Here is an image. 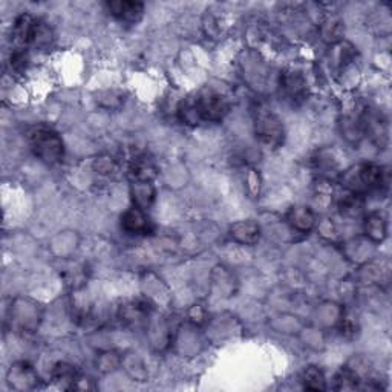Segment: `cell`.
Segmentation results:
<instances>
[{
  "instance_id": "9",
  "label": "cell",
  "mask_w": 392,
  "mask_h": 392,
  "mask_svg": "<svg viewBox=\"0 0 392 392\" xmlns=\"http://www.w3.org/2000/svg\"><path fill=\"white\" fill-rule=\"evenodd\" d=\"M106 6L114 17L126 21H138L144 12V5L141 2H129V0L107 2Z\"/></svg>"
},
{
  "instance_id": "12",
  "label": "cell",
  "mask_w": 392,
  "mask_h": 392,
  "mask_svg": "<svg viewBox=\"0 0 392 392\" xmlns=\"http://www.w3.org/2000/svg\"><path fill=\"white\" fill-rule=\"evenodd\" d=\"M363 230H365L368 239L379 244L383 242L388 236V222L382 213L373 212L366 216L365 222H363Z\"/></svg>"
},
{
  "instance_id": "3",
  "label": "cell",
  "mask_w": 392,
  "mask_h": 392,
  "mask_svg": "<svg viewBox=\"0 0 392 392\" xmlns=\"http://www.w3.org/2000/svg\"><path fill=\"white\" fill-rule=\"evenodd\" d=\"M33 154L45 164H59L64 158V143L54 129L37 126L28 134Z\"/></svg>"
},
{
  "instance_id": "20",
  "label": "cell",
  "mask_w": 392,
  "mask_h": 392,
  "mask_svg": "<svg viewBox=\"0 0 392 392\" xmlns=\"http://www.w3.org/2000/svg\"><path fill=\"white\" fill-rule=\"evenodd\" d=\"M28 53L25 49L16 48L12 51V54L10 57V68L14 74H21L28 66Z\"/></svg>"
},
{
  "instance_id": "18",
  "label": "cell",
  "mask_w": 392,
  "mask_h": 392,
  "mask_svg": "<svg viewBox=\"0 0 392 392\" xmlns=\"http://www.w3.org/2000/svg\"><path fill=\"white\" fill-rule=\"evenodd\" d=\"M301 382L307 391H325L326 380L321 369L316 366H308L303 369L301 375Z\"/></svg>"
},
{
  "instance_id": "6",
  "label": "cell",
  "mask_w": 392,
  "mask_h": 392,
  "mask_svg": "<svg viewBox=\"0 0 392 392\" xmlns=\"http://www.w3.org/2000/svg\"><path fill=\"white\" fill-rule=\"evenodd\" d=\"M10 386L19 391L34 389L39 384V375L34 368L26 362H19L12 365L8 373Z\"/></svg>"
},
{
  "instance_id": "4",
  "label": "cell",
  "mask_w": 392,
  "mask_h": 392,
  "mask_svg": "<svg viewBox=\"0 0 392 392\" xmlns=\"http://www.w3.org/2000/svg\"><path fill=\"white\" fill-rule=\"evenodd\" d=\"M342 183L350 188V192L365 195L366 192L380 190L388 183L386 172L379 164H360L353 170L345 172Z\"/></svg>"
},
{
  "instance_id": "1",
  "label": "cell",
  "mask_w": 392,
  "mask_h": 392,
  "mask_svg": "<svg viewBox=\"0 0 392 392\" xmlns=\"http://www.w3.org/2000/svg\"><path fill=\"white\" fill-rule=\"evenodd\" d=\"M230 112V101L222 92L215 89H202L192 103H183L179 115L186 123H217L226 118Z\"/></svg>"
},
{
  "instance_id": "21",
  "label": "cell",
  "mask_w": 392,
  "mask_h": 392,
  "mask_svg": "<svg viewBox=\"0 0 392 392\" xmlns=\"http://www.w3.org/2000/svg\"><path fill=\"white\" fill-rule=\"evenodd\" d=\"M245 183H247V190H249V193L251 195V198H256L260 188V178L259 173L255 169H250L249 173H247Z\"/></svg>"
},
{
  "instance_id": "13",
  "label": "cell",
  "mask_w": 392,
  "mask_h": 392,
  "mask_svg": "<svg viewBox=\"0 0 392 392\" xmlns=\"http://www.w3.org/2000/svg\"><path fill=\"white\" fill-rule=\"evenodd\" d=\"M152 311V307L144 301H134L126 305H123L120 316L121 321L130 325H140L143 321H146Z\"/></svg>"
},
{
  "instance_id": "7",
  "label": "cell",
  "mask_w": 392,
  "mask_h": 392,
  "mask_svg": "<svg viewBox=\"0 0 392 392\" xmlns=\"http://www.w3.org/2000/svg\"><path fill=\"white\" fill-rule=\"evenodd\" d=\"M121 227L123 230L127 231V233L148 235L152 230V224L148 215L144 213V210L134 206L121 216Z\"/></svg>"
},
{
  "instance_id": "5",
  "label": "cell",
  "mask_w": 392,
  "mask_h": 392,
  "mask_svg": "<svg viewBox=\"0 0 392 392\" xmlns=\"http://www.w3.org/2000/svg\"><path fill=\"white\" fill-rule=\"evenodd\" d=\"M255 134L258 140L268 148H278L284 141L282 121L264 106L255 109Z\"/></svg>"
},
{
  "instance_id": "19",
  "label": "cell",
  "mask_w": 392,
  "mask_h": 392,
  "mask_svg": "<svg viewBox=\"0 0 392 392\" xmlns=\"http://www.w3.org/2000/svg\"><path fill=\"white\" fill-rule=\"evenodd\" d=\"M120 357H118V354L117 353H105V354H101L98 360H97V366L101 373H112L117 369V366L120 365Z\"/></svg>"
},
{
  "instance_id": "11",
  "label": "cell",
  "mask_w": 392,
  "mask_h": 392,
  "mask_svg": "<svg viewBox=\"0 0 392 392\" xmlns=\"http://www.w3.org/2000/svg\"><path fill=\"white\" fill-rule=\"evenodd\" d=\"M287 220L294 230L301 231V233H307L316 224V215L313 210L307 206H296L289 208L287 215Z\"/></svg>"
},
{
  "instance_id": "16",
  "label": "cell",
  "mask_w": 392,
  "mask_h": 392,
  "mask_svg": "<svg viewBox=\"0 0 392 392\" xmlns=\"http://www.w3.org/2000/svg\"><path fill=\"white\" fill-rule=\"evenodd\" d=\"M78 379V374L74 369V366L68 365V363H57L53 369V380L59 383L64 389H74L75 382Z\"/></svg>"
},
{
  "instance_id": "8",
  "label": "cell",
  "mask_w": 392,
  "mask_h": 392,
  "mask_svg": "<svg viewBox=\"0 0 392 392\" xmlns=\"http://www.w3.org/2000/svg\"><path fill=\"white\" fill-rule=\"evenodd\" d=\"M230 236L239 244L255 245L260 239V227L256 221H239L230 227Z\"/></svg>"
},
{
  "instance_id": "22",
  "label": "cell",
  "mask_w": 392,
  "mask_h": 392,
  "mask_svg": "<svg viewBox=\"0 0 392 392\" xmlns=\"http://www.w3.org/2000/svg\"><path fill=\"white\" fill-rule=\"evenodd\" d=\"M188 317H190V321L193 323L201 325L206 321V310L202 308L201 305H195V307H192L190 311H188Z\"/></svg>"
},
{
  "instance_id": "2",
  "label": "cell",
  "mask_w": 392,
  "mask_h": 392,
  "mask_svg": "<svg viewBox=\"0 0 392 392\" xmlns=\"http://www.w3.org/2000/svg\"><path fill=\"white\" fill-rule=\"evenodd\" d=\"M11 40L19 49H26L28 46L43 48L53 40V31L40 19H35L31 14H21L14 21Z\"/></svg>"
},
{
  "instance_id": "15",
  "label": "cell",
  "mask_w": 392,
  "mask_h": 392,
  "mask_svg": "<svg viewBox=\"0 0 392 392\" xmlns=\"http://www.w3.org/2000/svg\"><path fill=\"white\" fill-rule=\"evenodd\" d=\"M363 208H365V195L362 193L350 192L339 202L340 213L348 217H355L362 215Z\"/></svg>"
},
{
  "instance_id": "14",
  "label": "cell",
  "mask_w": 392,
  "mask_h": 392,
  "mask_svg": "<svg viewBox=\"0 0 392 392\" xmlns=\"http://www.w3.org/2000/svg\"><path fill=\"white\" fill-rule=\"evenodd\" d=\"M132 199L135 207L146 210L149 208L155 201V187L152 181H132Z\"/></svg>"
},
{
  "instance_id": "10",
  "label": "cell",
  "mask_w": 392,
  "mask_h": 392,
  "mask_svg": "<svg viewBox=\"0 0 392 392\" xmlns=\"http://www.w3.org/2000/svg\"><path fill=\"white\" fill-rule=\"evenodd\" d=\"M280 88L284 89L287 98L292 100L294 103V101L303 100L305 92H307V83H305V80L299 72L289 71V72H285V74H282Z\"/></svg>"
},
{
  "instance_id": "17",
  "label": "cell",
  "mask_w": 392,
  "mask_h": 392,
  "mask_svg": "<svg viewBox=\"0 0 392 392\" xmlns=\"http://www.w3.org/2000/svg\"><path fill=\"white\" fill-rule=\"evenodd\" d=\"M360 375L353 368L345 366L342 371L334 377V389L337 391H354L360 388Z\"/></svg>"
}]
</instances>
